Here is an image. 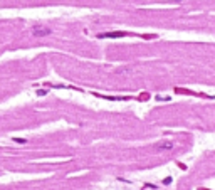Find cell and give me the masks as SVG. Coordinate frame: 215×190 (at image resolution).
<instances>
[{"mask_svg": "<svg viewBox=\"0 0 215 190\" xmlns=\"http://www.w3.org/2000/svg\"><path fill=\"white\" fill-rule=\"evenodd\" d=\"M32 34H34V37H44V35L51 34V29H49V27L40 26V24H37V26L32 27Z\"/></svg>", "mask_w": 215, "mask_h": 190, "instance_id": "obj_1", "label": "cell"}, {"mask_svg": "<svg viewBox=\"0 0 215 190\" xmlns=\"http://www.w3.org/2000/svg\"><path fill=\"white\" fill-rule=\"evenodd\" d=\"M126 32H121V30H118V32H104V34H97V37L99 39H118V37H126Z\"/></svg>", "mask_w": 215, "mask_h": 190, "instance_id": "obj_2", "label": "cell"}, {"mask_svg": "<svg viewBox=\"0 0 215 190\" xmlns=\"http://www.w3.org/2000/svg\"><path fill=\"white\" fill-rule=\"evenodd\" d=\"M173 148V143L172 141H161V143H158L155 146L156 152H165V150H172Z\"/></svg>", "mask_w": 215, "mask_h": 190, "instance_id": "obj_3", "label": "cell"}, {"mask_svg": "<svg viewBox=\"0 0 215 190\" xmlns=\"http://www.w3.org/2000/svg\"><path fill=\"white\" fill-rule=\"evenodd\" d=\"M47 93H49V91H46V89H37V94H39V96H46Z\"/></svg>", "mask_w": 215, "mask_h": 190, "instance_id": "obj_4", "label": "cell"}, {"mask_svg": "<svg viewBox=\"0 0 215 190\" xmlns=\"http://www.w3.org/2000/svg\"><path fill=\"white\" fill-rule=\"evenodd\" d=\"M156 99H158V101H170L168 96H156Z\"/></svg>", "mask_w": 215, "mask_h": 190, "instance_id": "obj_5", "label": "cell"}, {"mask_svg": "<svg viewBox=\"0 0 215 190\" xmlns=\"http://www.w3.org/2000/svg\"><path fill=\"white\" fill-rule=\"evenodd\" d=\"M13 141H15V143H25L27 140L25 138H13Z\"/></svg>", "mask_w": 215, "mask_h": 190, "instance_id": "obj_6", "label": "cell"}, {"mask_svg": "<svg viewBox=\"0 0 215 190\" xmlns=\"http://www.w3.org/2000/svg\"><path fill=\"white\" fill-rule=\"evenodd\" d=\"M163 183H165V185H168V183H172V177H166V178L163 180Z\"/></svg>", "mask_w": 215, "mask_h": 190, "instance_id": "obj_7", "label": "cell"}, {"mask_svg": "<svg viewBox=\"0 0 215 190\" xmlns=\"http://www.w3.org/2000/svg\"><path fill=\"white\" fill-rule=\"evenodd\" d=\"M160 2H181V0H160Z\"/></svg>", "mask_w": 215, "mask_h": 190, "instance_id": "obj_8", "label": "cell"}, {"mask_svg": "<svg viewBox=\"0 0 215 190\" xmlns=\"http://www.w3.org/2000/svg\"><path fill=\"white\" fill-rule=\"evenodd\" d=\"M32 2H35V0H32Z\"/></svg>", "mask_w": 215, "mask_h": 190, "instance_id": "obj_9", "label": "cell"}]
</instances>
